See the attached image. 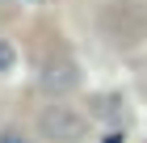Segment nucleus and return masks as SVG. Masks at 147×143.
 Wrapping results in <instances>:
<instances>
[{
	"instance_id": "obj_1",
	"label": "nucleus",
	"mask_w": 147,
	"mask_h": 143,
	"mask_svg": "<svg viewBox=\"0 0 147 143\" xmlns=\"http://www.w3.org/2000/svg\"><path fill=\"white\" fill-rule=\"evenodd\" d=\"M42 135H51V139H59V143H80L84 139V118L71 114L67 105H55V110L42 114Z\"/></svg>"
},
{
	"instance_id": "obj_2",
	"label": "nucleus",
	"mask_w": 147,
	"mask_h": 143,
	"mask_svg": "<svg viewBox=\"0 0 147 143\" xmlns=\"http://www.w3.org/2000/svg\"><path fill=\"white\" fill-rule=\"evenodd\" d=\"M13 63H17V51H13V42L0 38V72H13Z\"/></svg>"
},
{
	"instance_id": "obj_3",
	"label": "nucleus",
	"mask_w": 147,
	"mask_h": 143,
	"mask_svg": "<svg viewBox=\"0 0 147 143\" xmlns=\"http://www.w3.org/2000/svg\"><path fill=\"white\" fill-rule=\"evenodd\" d=\"M4 143H25V139H21L17 131H4Z\"/></svg>"
}]
</instances>
